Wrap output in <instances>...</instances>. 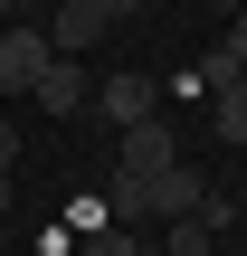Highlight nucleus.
Masks as SVG:
<instances>
[{
    "label": "nucleus",
    "mask_w": 247,
    "mask_h": 256,
    "mask_svg": "<svg viewBox=\"0 0 247 256\" xmlns=\"http://www.w3.org/2000/svg\"><path fill=\"white\" fill-rule=\"evenodd\" d=\"M29 104L67 124V114H86V104H95V86H86V66H76V57H57V66H48V76L29 86Z\"/></svg>",
    "instance_id": "nucleus-4"
},
{
    "label": "nucleus",
    "mask_w": 247,
    "mask_h": 256,
    "mask_svg": "<svg viewBox=\"0 0 247 256\" xmlns=\"http://www.w3.org/2000/svg\"><path fill=\"white\" fill-rule=\"evenodd\" d=\"M238 76H247V66H238Z\"/></svg>",
    "instance_id": "nucleus-15"
},
{
    "label": "nucleus",
    "mask_w": 247,
    "mask_h": 256,
    "mask_svg": "<svg viewBox=\"0 0 247 256\" xmlns=\"http://www.w3.org/2000/svg\"><path fill=\"white\" fill-rule=\"evenodd\" d=\"M219 10H247V0H219Z\"/></svg>",
    "instance_id": "nucleus-14"
},
{
    "label": "nucleus",
    "mask_w": 247,
    "mask_h": 256,
    "mask_svg": "<svg viewBox=\"0 0 247 256\" xmlns=\"http://www.w3.org/2000/svg\"><path fill=\"white\" fill-rule=\"evenodd\" d=\"M0 171H19V124H0Z\"/></svg>",
    "instance_id": "nucleus-11"
},
{
    "label": "nucleus",
    "mask_w": 247,
    "mask_h": 256,
    "mask_svg": "<svg viewBox=\"0 0 247 256\" xmlns=\"http://www.w3.org/2000/svg\"><path fill=\"white\" fill-rule=\"evenodd\" d=\"M95 114H105L114 133L152 124V114H162V76H105V86H95Z\"/></svg>",
    "instance_id": "nucleus-2"
},
{
    "label": "nucleus",
    "mask_w": 247,
    "mask_h": 256,
    "mask_svg": "<svg viewBox=\"0 0 247 256\" xmlns=\"http://www.w3.org/2000/svg\"><path fill=\"white\" fill-rule=\"evenodd\" d=\"M152 256H209V228H200V218H171V228H162V247Z\"/></svg>",
    "instance_id": "nucleus-8"
},
{
    "label": "nucleus",
    "mask_w": 247,
    "mask_h": 256,
    "mask_svg": "<svg viewBox=\"0 0 247 256\" xmlns=\"http://www.w3.org/2000/svg\"><path fill=\"white\" fill-rule=\"evenodd\" d=\"M209 124H219V142H247V76H228L209 95Z\"/></svg>",
    "instance_id": "nucleus-7"
},
{
    "label": "nucleus",
    "mask_w": 247,
    "mask_h": 256,
    "mask_svg": "<svg viewBox=\"0 0 247 256\" xmlns=\"http://www.w3.org/2000/svg\"><path fill=\"white\" fill-rule=\"evenodd\" d=\"M219 48H228V57H238V66H247V10H238V19H228V38H219Z\"/></svg>",
    "instance_id": "nucleus-10"
},
{
    "label": "nucleus",
    "mask_w": 247,
    "mask_h": 256,
    "mask_svg": "<svg viewBox=\"0 0 247 256\" xmlns=\"http://www.w3.org/2000/svg\"><path fill=\"white\" fill-rule=\"evenodd\" d=\"M48 66H57L48 28H38V19H10V28H0V95H29Z\"/></svg>",
    "instance_id": "nucleus-1"
},
{
    "label": "nucleus",
    "mask_w": 247,
    "mask_h": 256,
    "mask_svg": "<svg viewBox=\"0 0 247 256\" xmlns=\"http://www.w3.org/2000/svg\"><path fill=\"white\" fill-rule=\"evenodd\" d=\"M86 256H152V247H143L133 228H114V218H105V228H86Z\"/></svg>",
    "instance_id": "nucleus-9"
},
{
    "label": "nucleus",
    "mask_w": 247,
    "mask_h": 256,
    "mask_svg": "<svg viewBox=\"0 0 247 256\" xmlns=\"http://www.w3.org/2000/svg\"><path fill=\"white\" fill-rule=\"evenodd\" d=\"M19 10H29V0H0V28H10V19H19Z\"/></svg>",
    "instance_id": "nucleus-12"
},
{
    "label": "nucleus",
    "mask_w": 247,
    "mask_h": 256,
    "mask_svg": "<svg viewBox=\"0 0 247 256\" xmlns=\"http://www.w3.org/2000/svg\"><path fill=\"white\" fill-rule=\"evenodd\" d=\"M143 190H152V218H162V228H171V218H200V200H209V180H200L190 162H171V171H152Z\"/></svg>",
    "instance_id": "nucleus-5"
},
{
    "label": "nucleus",
    "mask_w": 247,
    "mask_h": 256,
    "mask_svg": "<svg viewBox=\"0 0 247 256\" xmlns=\"http://www.w3.org/2000/svg\"><path fill=\"white\" fill-rule=\"evenodd\" d=\"M171 162H181V133H171L162 114H152V124H133V133H124V152H114V171H133V180H152V171H171Z\"/></svg>",
    "instance_id": "nucleus-3"
},
{
    "label": "nucleus",
    "mask_w": 247,
    "mask_h": 256,
    "mask_svg": "<svg viewBox=\"0 0 247 256\" xmlns=\"http://www.w3.org/2000/svg\"><path fill=\"white\" fill-rule=\"evenodd\" d=\"M95 38H105V0H67V10L48 19V48H57V57H86Z\"/></svg>",
    "instance_id": "nucleus-6"
},
{
    "label": "nucleus",
    "mask_w": 247,
    "mask_h": 256,
    "mask_svg": "<svg viewBox=\"0 0 247 256\" xmlns=\"http://www.w3.org/2000/svg\"><path fill=\"white\" fill-rule=\"evenodd\" d=\"M0 209H10V171H0Z\"/></svg>",
    "instance_id": "nucleus-13"
}]
</instances>
